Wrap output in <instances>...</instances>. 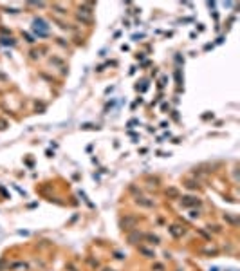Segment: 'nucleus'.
Masks as SVG:
<instances>
[{
	"instance_id": "1",
	"label": "nucleus",
	"mask_w": 240,
	"mask_h": 271,
	"mask_svg": "<svg viewBox=\"0 0 240 271\" xmlns=\"http://www.w3.org/2000/svg\"><path fill=\"white\" fill-rule=\"evenodd\" d=\"M134 224H136V219H134V217H127V219L123 221V226H125L127 230H130V226H134Z\"/></svg>"
},
{
	"instance_id": "2",
	"label": "nucleus",
	"mask_w": 240,
	"mask_h": 271,
	"mask_svg": "<svg viewBox=\"0 0 240 271\" xmlns=\"http://www.w3.org/2000/svg\"><path fill=\"white\" fill-rule=\"evenodd\" d=\"M182 199H184V201H182V204H184V206H193V204H199V199L195 201L193 197H182Z\"/></svg>"
},
{
	"instance_id": "3",
	"label": "nucleus",
	"mask_w": 240,
	"mask_h": 271,
	"mask_svg": "<svg viewBox=\"0 0 240 271\" xmlns=\"http://www.w3.org/2000/svg\"><path fill=\"white\" fill-rule=\"evenodd\" d=\"M137 203H141L143 206H154V203H152V201H144V199H137Z\"/></svg>"
},
{
	"instance_id": "4",
	"label": "nucleus",
	"mask_w": 240,
	"mask_h": 271,
	"mask_svg": "<svg viewBox=\"0 0 240 271\" xmlns=\"http://www.w3.org/2000/svg\"><path fill=\"white\" fill-rule=\"evenodd\" d=\"M146 238H148V240H152L154 244H157V242H159V237H155V235H146Z\"/></svg>"
},
{
	"instance_id": "5",
	"label": "nucleus",
	"mask_w": 240,
	"mask_h": 271,
	"mask_svg": "<svg viewBox=\"0 0 240 271\" xmlns=\"http://www.w3.org/2000/svg\"><path fill=\"white\" fill-rule=\"evenodd\" d=\"M166 194H170V195H173V197H175V195H177V190H175V188H171L170 192H166Z\"/></svg>"
},
{
	"instance_id": "6",
	"label": "nucleus",
	"mask_w": 240,
	"mask_h": 271,
	"mask_svg": "<svg viewBox=\"0 0 240 271\" xmlns=\"http://www.w3.org/2000/svg\"><path fill=\"white\" fill-rule=\"evenodd\" d=\"M103 271H114V269H103Z\"/></svg>"
}]
</instances>
